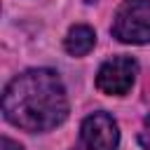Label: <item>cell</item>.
Here are the masks:
<instances>
[{"mask_svg": "<svg viewBox=\"0 0 150 150\" xmlns=\"http://www.w3.org/2000/svg\"><path fill=\"white\" fill-rule=\"evenodd\" d=\"M141 143H143L145 148H150V115L145 117V129H143V134H141Z\"/></svg>", "mask_w": 150, "mask_h": 150, "instance_id": "obj_7", "label": "cell"}, {"mask_svg": "<svg viewBox=\"0 0 150 150\" xmlns=\"http://www.w3.org/2000/svg\"><path fill=\"white\" fill-rule=\"evenodd\" d=\"M117 122L108 112H94L84 117L80 127V141L73 150H117Z\"/></svg>", "mask_w": 150, "mask_h": 150, "instance_id": "obj_3", "label": "cell"}, {"mask_svg": "<svg viewBox=\"0 0 150 150\" xmlns=\"http://www.w3.org/2000/svg\"><path fill=\"white\" fill-rule=\"evenodd\" d=\"M136 73H138V63L131 56H112L98 68L96 87L103 94L122 96L131 89V84L136 80Z\"/></svg>", "mask_w": 150, "mask_h": 150, "instance_id": "obj_4", "label": "cell"}, {"mask_svg": "<svg viewBox=\"0 0 150 150\" xmlns=\"http://www.w3.org/2000/svg\"><path fill=\"white\" fill-rule=\"evenodd\" d=\"M112 38L127 45L150 42V0H124L112 19Z\"/></svg>", "mask_w": 150, "mask_h": 150, "instance_id": "obj_2", "label": "cell"}, {"mask_svg": "<svg viewBox=\"0 0 150 150\" xmlns=\"http://www.w3.org/2000/svg\"><path fill=\"white\" fill-rule=\"evenodd\" d=\"M5 120L26 131H47L68 115V98L59 73L33 68L16 75L2 94Z\"/></svg>", "mask_w": 150, "mask_h": 150, "instance_id": "obj_1", "label": "cell"}, {"mask_svg": "<svg viewBox=\"0 0 150 150\" xmlns=\"http://www.w3.org/2000/svg\"><path fill=\"white\" fill-rule=\"evenodd\" d=\"M0 150H23V148H21L16 141H12V138H7V136H5V138L0 141Z\"/></svg>", "mask_w": 150, "mask_h": 150, "instance_id": "obj_6", "label": "cell"}, {"mask_svg": "<svg viewBox=\"0 0 150 150\" xmlns=\"http://www.w3.org/2000/svg\"><path fill=\"white\" fill-rule=\"evenodd\" d=\"M66 52L68 54H73V56H84V54H89L91 49H94V45H96V33L89 28V26H73L70 30H68V35H66Z\"/></svg>", "mask_w": 150, "mask_h": 150, "instance_id": "obj_5", "label": "cell"}]
</instances>
